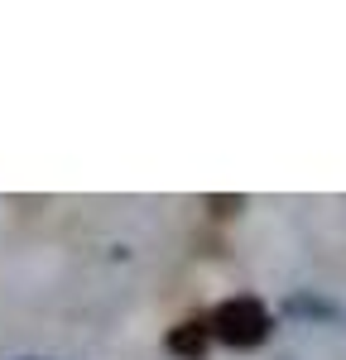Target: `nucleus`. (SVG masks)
<instances>
[{"label":"nucleus","mask_w":346,"mask_h":360,"mask_svg":"<svg viewBox=\"0 0 346 360\" xmlns=\"http://www.w3.org/2000/svg\"><path fill=\"white\" fill-rule=\"evenodd\" d=\"M269 327H274V317H269V307L260 303V298H226V303L212 312V322H207V332L217 336L222 346H231V351H255V346H264Z\"/></svg>","instance_id":"nucleus-1"},{"label":"nucleus","mask_w":346,"mask_h":360,"mask_svg":"<svg viewBox=\"0 0 346 360\" xmlns=\"http://www.w3.org/2000/svg\"><path fill=\"white\" fill-rule=\"evenodd\" d=\"M207 346H212L207 322H178V327L169 332V351L178 360H202V356H207Z\"/></svg>","instance_id":"nucleus-2"}]
</instances>
